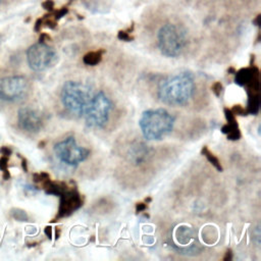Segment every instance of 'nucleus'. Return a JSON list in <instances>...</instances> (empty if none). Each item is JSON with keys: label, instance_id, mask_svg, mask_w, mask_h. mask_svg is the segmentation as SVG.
<instances>
[{"label": "nucleus", "instance_id": "nucleus-1", "mask_svg": "<svg viewBox=\"0 0 261 261\" xmlns=\"http://www.w3.org/2000/svg\"><path fill=\"white\" fill-rule=\"evenodd\" d=\"M195 90L194 77L190 72H180L161 81L157 95L161 102L171 106L188 103Z\"/></svg>", "mask_w": 261, "mask_h": 261}, {"label": "nucleus", "instance_id": "nucleus-2", "mask_svg": "<svg viewBox=\"0 0 261 261\" xmlns=\"http://www.w3.org/2000/svg\"><path fill=\"white\" fill-rule=\"evenodd\" d=\"M139 124L147 140H160L171 132L174 117L163 108L147 110L143 112Z\"/></svg>", "mask_w": 261, "mask_h": 261}, {"label": "nucleus", "instance_id": "nucleus-3", "mask_svg": "<svg viewBox=\"0 0 261 261\" xmlns=\"http://www.w3.org/2000/svg\"><path fill=\"white\" fill-rule=\"evenodd\" d=\"M93 97L90 87L75 81L66 82L61 90V102L71 113L77 116L85 114Z\"/></svg>", "mask_w": 261, "mask_h": 261}, {"label": "nucleus", "instance_id": "nucleus-4", "mask_svg": "<svg viewBox=\"0 0 261 261\" xmlns=\"http://www.w3.org/2000/svg\"><path fill=\"white\" fill-rule=\"evenodd\" d=\"M157 44L164 56L177 57L186 47L187 31L177 23H165L158 31Z\"/></svg>", "mask_w": 261, "mask_h": 261}, {"label": "nucleus", "instance_id": "nucleus-5", "mask_svg": "<svg viewBox=\"0 0 261 261\" xmlns=\"http://www.w3.org/2000/svg\"><path fill=\"white\" fill-rule=\"evenodd\" d=\"M111 108V101L103 92H98L97 94L93 95L91 102L84 114L87 125L90 127L104 126L108 121Z\"/></svg>", "mask_w": 261, "mask_h": 261}, {"label": "nucleus", "instance_id": "nucleus-6", "mask_svg": "<svg viewBox=\"0 0 261 261\" xmlns=\"http://www.w3.org/2000/svg\"><path fill=\"white\" fill-rule=\"evenodd\" d=\"M54 152L61 162L70 166H75L83 162L90 154V151L80 146L73 137H68L57 143L54 146Z\"/></svg>", "mask_w": 261, "mask_h": 261}, {"label": "nucleus", "instance_id": "nucleus-7", "mask_svg": "<svg viewBox=\"0 0 261 261\" xmlns=\"http://www.w3.org/2000/svg\"><path fill=\"white\" fill-rule=\"evenodd\" d=\"M27 58L33 70L41 71L53 66L57 61L56 51L44 42L32 45L27 51Z\"/></svg>", "mask_w": 261, "mask_h": 261}, {"label": "nucleus", "instance_id": "nucleus-8", "mask_svg": "<svg viewBox=\"0 0 261 261\" xmlns=\"http://www.w3.org/2000/svg\"><path fill=\"white\" fill-rule=\"evenodd\" d=\"M28 90V82L23 76L13 75L0 80V99L15 101L24 96Z\"/></svg>", "mask_w": 261, "mask_h": 261}, {"label": "nucleus", "instance_id": "nucleus-9", "mask_svg": "<svg viewBox=\"0 0 261 261\" xmlns=\"http://www.w3.org/2000/svg\"><path fill=\"white\" fill-rule=\"evenodd\" d=\"M18 123L22 129L36 133L41 129L43 121L41 115L35 109L23 107L18 110Z\"/></svg>", "mask_w": 261, "mask_h": 261}, {"label": "nucleus", "instance_id": "nucleus-10", "mask_svg": "<svg viewBox=\"0 0 261 261\" xmlns=\"http://www.w3.org/2000/svg\"><path fill=\"white\" fill-rule=\"evenodd\" d=\"M60 206L58 211V217H63L69 215L71 212L76 210L82 205V200L80 195L74 191L65 190L61 195Z\"/></svg>", "mask_w": 261, "mask_h": 261}, {"label": "nucleus", "instance_id": "nucleus-11", "mask_svg": "<svg viewBox=\"0 0 261 261\" xmlns=\"http://www.w3.org/2000/svg\"><path fill=\"white\" fill-rule=\"evenodd\" d=\"M236 83L240 86H249V90H259V79L258 69L255 67L242 68L236 72Z\"/></svg>", "mask_w": 261, "mask_h": 261}, {"label": "nucleus", "instance_id": "nucleus-12", "mask_svg": "<svg viewBox=\"0 0 261 261\" xmlns=\"http://www.w3.org/2000/svg\"><path fill=\"white\" fill-rule=\"evenodd\" d=\"M148 153H149V149L147 148V146H145L142 143H137L130 148L129 157L134 163L139 164L146 159Z\"/></svg>", "mask_w": 261, "mask_h": 261}, {"label": "nucleus", "instance_id": "nucleus-13", "mask_svg": "<svg viewBox=\"0 0 261 261\" xmlns=\"http://www.w3.org/2000/svg\"><path fill=\"white\" fill-rule=\"evenodd\" d=\"M102 59V51L89 52L84 56V63L87 65H96Z\"/></svg>", "mask_w": 261, "mask_h": 261}, {"label": "nucleus", "instance_id": "nucleus-14", "mask_svg": "<svg viewBox=\"0 0 261 261\" xmlns=\"http://www.w3.org/2000/svg\"><path fill=\"white\" fill-rule=\"evenodd\" d=\"M8 158L7 156L2 155L0 157V170L3 172V178L7 180L10 177L9 171H8Z\"/></svg>", "mask_w": 261, "mask_h": 261}, {"label": "nucleus", "instance_id": "nucleus-15", "mask_svg": "<svg viewBox=\"0 0 261 261\" xmlns=\"http://www.w3.org/2000/svg\"><path fill=\"white\" fill-rule=\"evenodd\" d=\"M202 153L207 157V159H208L218 170H221V169H222V167H221V165H220L218 159H217L206 147H204V148L202 149Z\"/></svg>", "mask_w": 261, "mask_h": 261}, {"label": "nucleus", "instance_id": "nucleus-16", "mask_svg": "<svg viewBox=\"0 0 261 261\" xmlns=\"http://www.w3.org/2000/svg\"><path fill=\"white\" fill-rule=\"evenodd\" d=\"M50 179L49 175L45 172H40V173H35L34 174V181L35 182H39L44 185L46 181H48Z\"/></svg>", "mask_w": 261, "mask_h": 261}, {"label": "nucleus", "instance_id": "nucleus-17", "mask_svg": "<svg viewBox=\"0 0 261 261\" xmlns=\"http://www.w3.org/2000/svg\"><path fill=\"white\" fill-rule=\"evenodd\" d=\"M0 153L2 155H4V156L9 157L11 155V153H12V150L9 147H1L0 148Z\"/></svg>", "mask_w": 261, "mask_h": 261}, {"label": "nucleus", "instance_id": "nucleus-18", "mask_svg": "<svg viewBox=\"0 0 261 261\" xmlns=\"http://www.w3.org/2000/svg\"><path fill=\"white\" fill-rule=\"evenodd\" d=\"M212 91L214 92V94L216 96H218L220 94V92H221V85H220V83H215L213 85V87H212Z\"/></svg>", "mask_w": 261, "mask_h": 261}, {"label": "nucleus", "instance_id": "nucleus-19", "mask_svg": "<svg viewBox=\"0 0 261 261\" xmlns=\"http://www.w3.org/2000/svg\"><path fill=\"white\" fill-rule=\"evenodd\" d=\"M145 208H146V205H144L143 203H140L137 205V212H141V211L145 210Z\"/></svg>", "mask_w": 261, "mask_h": 261}, {"label": "nucleus", "instance_id": "nucleus-20", "mask_svg": "<svg viewBox=\"0 0 261 261\" xmlns=\"http://www.w3.org/2000/svg\"><path fill=\"white\" fill-rule=\"evenodd\" d=\"M45 232H46L47 236L50 238V237H51V227H46V228H45Z\"/></svg>", "mask_w": 261, "mask_h": 261}, {"label": "nucleus", "instance_id": "nucleus-21", "mask_svg": "<svg viewBox=\"0 0 261 261\" xmlns=\"http://www.w3.org/2000/svg\"><path fill=\"white\" fill-rule=\"evenodd\" d=\"M1 2H2V0H0V3H1Z\"/></svg>", "mask_w": 261, "mask_h": 261}]
</instances>
